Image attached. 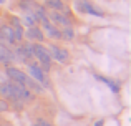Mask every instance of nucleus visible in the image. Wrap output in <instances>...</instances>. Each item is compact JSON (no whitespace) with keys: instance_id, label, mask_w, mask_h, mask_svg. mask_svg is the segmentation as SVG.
<instances>
[{"instance_id":"412c9836","label":"nucleus","mask_w":131,"mask_h":126,"mask_svg":"<svg viewBox=\"0 0 131 126\" xmlns=\"http://www.w3.org/2000/svg\"><path fill=\"white\" fill-rule=\"evenodd\" d=\"M0 124H2V114H0Z\"/></svg>"},{"instance_id":"1a4fd4ad","label":"nucleus","mask_w":131,"mask_h":126,"mask_svg":"<svg viewBox=\"0 0 131 126\" xmlns=\"http://www.w3.org/2000/svg\"><path fill=\"white\" fill-rule=\"evenodd\" d=\"M42 5L47 10H51V12H63V13H70V8H68V3L65 0H43Z\"/></svg>"},{"instance_id":"dca6fc26","label":"nucleus","mask_w":131,"mask_h":126,"mask_svg":"<svg viewBox=\"0 0 131 126\" xmlns=\"http://www.w3.org/2000/svg\"><path fill=\"white\" fill-rule=\"evenodd\" d=\"M10 110H12V106H10L5 100H2V98H0V114H2V113H8Z\"/></svg>"},{"instance_id":"423d86ee","label":"nucleus","mask_w":131,"mask_h":126,"mask_svg":"<svg viewBox=\"0 0 131 126\" xmlns=\"http://www.w3.org/2000/svg\"><path fill=\"white\" fill-rule=\"evenodd\" d=\"M47 17L53 25H57L58 28H63V27H73V20H71L70 13H63V12H51L48 10Z\"/></svg>"},{"instance_id":"6e6552de","label":"nucleus","mask_w":131,"mask_h":126,"mask_svg":"<svg viewBox=\"0 0 131 126\" xmlns=\"http://www.w3.org/2000/svg\"><path fill=\"white\" fill-rule=\"evenodd\" d=\"M23 38H27V42H32V43H43L45 40H47L45 35H43V32H42V28H40V25L25 28Z\"/></svg>"},{"instance_id":"4be33fe9","label":"nucleus","mask_w":131,"mask_h":126,"mask_svg":"<svg viewBox=\"0 0 131 126\" xmlns=\"http://www.w3.org/2000/svg\"><path fill=\"white\" fill-rule=\"evenodd\" d=\"M0 3H5V0H0Z\"/></svg>"},{"instance_id":"ddd939ff","label":"nucleus","mask_w":131,"mask_h":126,"mask_svg":"<svg viewBox=\"0 0 131 126\" xmlns=\"http://www.w3.org/2000/svg\"><path fill=\"white\" fill-rule=\"evenodd\" d=\"M20 22H22V25H23V27H27V28H30V27H37V25H38V20L35 18V15H33L32 12H22Z\"/></svg>"},{"instance_id":"f3484780","label":"nucleus","mask_w":131,"mask_h":126,"mask_svg":"<svg viewBox=\"0 0 131 126\" xmlns=\"http://www.w3.org/2000/svg\"><path fill=\"white\" fill-rule=\"evenodd\" d=\"M33 126H53V124L48 123V121H45V120H42V118H38V120L33 123Z\"/></svg>"},{"instance_id":"f257e3e1","label":"nucleus","mask_w":131,"mask_h":126,"mask_svg":"<svg viewBox=\"0 0 131 126\" xmlns=\"http://www.w3.org/2000/svg\"><path fill=\"white\" fill-rule=\"evenodd\" d=\"M3 71H5L8 81H13V83H18V85H22V86L28 88L32 93L42 95L43 91H45V88L42 86V85H38L35 80H32V78L27 75V71L17 68L15 65H8V66H5V70H3Z\"/></svg>"},{"instance_id":"39448f33","label":"nucleus","mask_w":131,"mask_h":126,"mask_svg":"<svg viewBox=\"0 0 131 126\" xmlns=\"http://www.w3.org/2000/svg\"><path fill=\"white\" fill-rule=\"evenodd\" d=\"M47 48L51 55V60H55V62H58L61 65H67L70 62V52H68L65 47L58 45V43H50Z\"/></svg>"},{"instance_id":"6ab92c4d","label":"nucleus","mask_w":131,"mask_h":126,"mask_svg":"<svg viewBox=\"0 0 131 126\" xmlns=\"http://www.w3.org/2000/svg\"><path fill=\"white\" fill-rule=\"evenodd\" d=\"M93 126H105V120H103V118H101V120H98Z\"/></svg>"},{"instance_id":"9d476101","label":"nucleus","mask_w":131,"mask_h":126,"mask_svg":"<svg viewBox=\"0 0 131 126\" xmlns=\"http://www.w3.org/2000/svg\"><path fill=\"white\" fill-rule=\"evenodd\" d=\"M15 63V55H13V48L0 43V65L8 66V65Z\"/></svg>"},{"instance_id":"f03ea898","label":"nucleus","mask_w":131,"mask_h":126,"mask_svg":"<svg viewBox=\"0 0 131 126\" xmlns=\"http://www.w3.org/2000/svg\"><path fill=\"white\" fill-rule=\"evenodd\" d=\"M25 66H27V75H28L32 80H35L38 85H42L45 90H51V81H50L48 73H45L42 70V66H40L35 60H33V62H28Z\"/></svg>"},{"instance_id":"a211bd4d","label":"nucleus","mask_w":131,"mask_h":126,"mask_svg":"<svg viewBox=\"0 0 131 126\" xmlns=\"http://www.w3.org/2000/svg\"><path fill=\"white\" fill-rule=\"evenodd\" d=\"M8 81V78H7V75H5V71L3 70H0V85H3V83H7Z\"/></svg>"},{"instance_id":"20e7f679","label":"nucleus","mask_w":131,"mask_h":126,"mask_svg":"<svg viewBox=\"0 0 131 126\" xmlns=\"http://www.w3.org/2000/svg\"><path fill=\"white\" fill-rule=\"evenodd\" d=\"M73 7L81 15H91V17H96V18H103L106 15L105 10H101L91 0H73Z\"/></svg>"},{"instance_id":"4468645a","label":"nucleus","mask_w":131,"mask_h":126,"mask_svg":"<svg viewBox=\"0 0 131 126\" xmlns=\"http://www.w3.org/2000/svg\"><path fill=\"white\" fill-rule=\"evenodd\" d=\"M37 5H38V0H18L17 2L20 12H33Z\"/></svg>"},{"instance_id":"2eb2a0df","label":"nucleus","mask_w":131,"mask_h":126,"mask_svg":"<svg viewBox=\"0 0 131 126\" xmlns=\"http://www.w3.org/2000/svg\"><path fill=\"white\" fill-rule=\"evenodd\" d=\"M60 33L63 42H73L75 37H77V32H75L73 27H63V28H60Z\"/></svg>"},{"instance_id":"7ed1b4c3","label":"nucleus","mask_w":131,"mask_h":126,"mask_svg":"<svg viewBox=\"0 0 131 126\" xmlns=\"http://www.w3.org/2000/svg\"><path fill=\"white\" fill-rule=\"evenodd\" d=\"M33 47V60L42 66V70L45 73H50L51 71V55L48 52V48L43 43H32Z\"/></svg>"},{"instance_id":"aec40b11","label":"nucleus","mask_w":131,"mask_h":126,"mask_svg":"<svg viewBox=\"0 0 131 126\" xmlns=\"http://www.w3.org/2000/svg\"><path fill=\"white\" fill-rule=\"evenodd\" d=\"M0 126H12V124H0Z\"/></svg>"},{"instance_id":"f8f14e48","label":"nucleus","mask_w":131,"mask_h":126,"mask_svg":"<svg viewBox=\"0 0 131 126\" xmlns=\"http://www.w3.org/2000/svg\"><path fill=\"white\" fill-rule=\"evenodd\" d=\"M95 78L98 81H101V83H105L106 86L111 90V93H115V95H118L119 93V90H121V86H119V83L116 80H113V78H108V76H103V75H98V73H95Z\"/></svg>"},{"instance_id":"9b49d317","label":"nucleus","mask_w":131,"mask_h":126,"mask_svg":"<svg viewBox=\"0 0 131 126\" xmlns=\"http://www.w3.org/2000/svg\"><path fill=\"white\" fill-rule=\"evenodd\" d=\"M0 38H3L7 42L8 47H15L17 42H15V35H13V28L8 25V23H2L0 25Z\"/></svg>"},{"instance_id":"0eeeda50","label":"nucleus","mask_w":131,"mask_h":126,"mask_svg":"<svg viewBox=\"0 0 131 126\" xmlns=\"http://www.w3.org/2000/svg\"><path fill=\"white\" fill-rule=\"evenodd\" d=\"M40 28H42L45 38H50V40H55V42H58V40H61V33H60V28H58L57 25H53V23L50 22V20H45V22L40 23Z\"/></svg>"},{"instance_id":"5701e85b","label":"nucleus","mask_w":131,"mask_h":126,"mask_svg":"<svg viewBox=\"0 0 131 126\" xmlns=\"http://www.w3.org/2000/svg\"><path fill=\"white\" fill-rule=\"evenodd\" d=\"M65 2H67V0H65Z\"/></svg>"}]
</instances>
